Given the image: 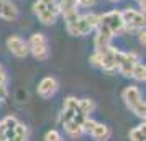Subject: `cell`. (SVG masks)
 <instances>
[{
  "label": "cell",
  "instance_id": "obj_17",
  "mask_svg": "<svg viewBox=\"0 0 146 141\" xmlns=\"http://www.w3.org/2000/svg\"><path fill=\"white\" fill-rule=\"evenodd\" d=\"M44 141H64V138H62V134L58 130H49L44 134Z\"/></svg>",
  "mask_w": 146,
  "mask_h": 141
},
{
  "label": "cell",
  "instance_id": "obj_1",
  "mask_svg": "<svg viewBox=\"0 0 146 141\" xmlns=\"http://www.w3.org/2000/svg\"><path fill=\"white\" fill-rule=\"evenodd\" d=\"M87 118V115L82 112L79 103V99L76 97H67L64 103H62V112H61L59 121L61 126L64 128L71 138H77L80 134H84L82 131V123Z\"/></svg>",
  "mask_w": 146,
  "mask_h": 141
},
{
  "label": "cell",
  "instance_id": "obj_11",
  "mask_svg": "<svg viewBox=\"0 0 146 141\" xmlns=\"http://www.w3.org/2000/svg\"><path fill=\"white\" fill-rule=\"evenodd\" d=\"M58 90H59V82L56 81L54 77H51V75L43 77V79L40 81V84H38V87H36L38 95H40L41 99H44V100L51 99Z\"/></svg>",
  "mask_w": 146,
  "mask_h": 141
},
{
  "label": "cell",
  "instance_id": "obj_6",
  "mask_svg": "<svg viewBox=\"0 0 146 141\" xmlns=\"http://www.w3.org/2000/svg\"><path fill=\"white\" fill-rule=\"evenodd\" d=\"M30 46V54H33L35 59L38 61H46L49 58V44L48 38L43 33H33L28 40Z\"/></svg>",
  "mask_w": 146,
  "mask_h": 141
},
{
  "label": "cell",
  "instance_id": "obj_18",
  "mask_svg": "<svg viewBox=\"0 0 146 141\" xmlns=\"http://www.w3.org/2000/svg\"><path fill=\"white\" fill-rule=\"evenodd\" d=\"M7 140V130H5V121H0V141Z\"/></svg>",
  "mask_w": 146,
  "mask_h": 141
},
{
  "label": "cell",
  "instance_id": "obj_9",
  "mask_svg": "<svg viewBox=\"0 0 146 141\" xmlns=\"http://www.w3.org/2000/svg\"><path fill=\"white\" fill-rule=\"evenodd\" d=\"M138 61H139L138 54L123 53V51H118V49L115 51V69L126 77H131V71Z\"/></svg>",
  "mask_w": 146,
  "mask_h": 141
},
{
  "label": "cell",
  "instance_id": "obj_22",
  "mask_svg": "<svg viewBox=\"0 0 146 141\" xmlns=\"http://www.w3.org/2000/svg\"><path fill=\"white\" fill-rule=\"evenodd\" d=\"M108 2H112V3H117V2H121V0H108Z\"/></svg>",
  "mask_w": 146,
  "mask_h": 141
},
{
  "label": "cell",
  "instance_id": "obj_14",
  "mask_svg": "<svg viewBox=\"0 0 146 141\" xmlns=\"http://www.w3.org/2000/svg\"><path fill=\"white\" fill-rule=\"evenodd\" d=\"M130 141H146V125L145 121L139 123L130 131Z\"/></svg>",
  "mask_w": 146,
  "mask_h": 141
},
{
  "label": "cell",
  "instance_id": "obj_12",
  "mask_svg": "<svg viewBox=\"0 0 146 141\" xmlns=\"http://www.w3.org/2000/svg\"><path fill=\"white\" fill-rule=\"evenodd\" d=\"M0 18L13 21L18 18V8L10 0H0Z\"/></svg>",
  "mask_w": 146,
  "mask_h": 141
},
{
  "label": "cell",
  "instance_id": "obj_13",
  "mask_svg": "<svg viewBox=\"0 0 146 141\" xmlns=\"http://www.w3.org/2000/svg\"><path fill=\"white\" fill-rule=\"evenodd\" d=\"M89 134L95 141H107V140H110V136H112V130L107 126V125H104V123L95 121V125L92 126V130H90Z\"/></svg>",
  "mask_w": 146,
  "mask_h": 141
},
{
  "label": "cell",
  "instance_id": "obj_7",
  "mask_svg": "<svg viewBox=\"0 0 146 141\" xmlns=\"http://www.w3.org/2000/svg\"><path fill=\"white\" fill-rule=\"evenodd\" d=\"M5 130H7V140L5 141H28V128L20 123L15 117H5Z\"/></svg>",
  "mask_w": 146,
  "mask_h": 141
},
{
  "label": "cell",
  "instance_id": "obj_21",
  "mask_svg": "<svg viewBox=\"0 0 146 141\" xmlns=\"http://www.w3.org/2000/svg\"><path fill=\"white\" fill-rule=\"evenodd\" d=\"M135 2H136V3H138V7L141 8V12H143V13H145V0H135Z\"/></svg>",
  "mask_w": 146,
  "mask_h": 141
},
{
  "label": "cell",
  "instance_id": "obj_5",
  "mask_svg": "<svg viewBox=\"0 0 146 141\" xmlns=\"http://www.w3.org/2000/svg\"><path fill=\"white\" fill-rule=\"evenodd\" d=\"M115 48L108 46L105 49H100V51H95V53L89 58L90 64L99 69H104V71H115Z\"/></svg>",
  "mask_w": 146,
  "mask_h": 141
},
{
  "label": "cell",
  "instance_id": "obj_15",
  "mask_svg": "<svg viewBox=\"0 0 146 141\" xmlns=\"http://www.w3.org/2000/svg\"><path fill=\"white\" fill-rule=\"evenodd\" d=\"M131 77L135 79V81H138V82H145L146 79V67L145 64H141V62H136L135 64V67H133V71H131Z\"/></svg>",
  "mask_w": 146,
  "mask_h": 141
},
{
  "label": "cell",
  "instance_id": "obj_4",
  "mask_svg": "<svg viewBox=\"0 0 146 141\" xmlns=\"http://www.w3.org/2000/svg\"><path fill=\"white\" fill-rule=\"evenodd\" d=\"M121 99H123L126 107L131 110V113H135L138 118H143V120H145L146 105H145L143 97H141V92H139V89L136 87V85H128V87L123 89Z\"/></svg>",
  "mask_w": 146,
  "mask_h": 141
},
{
  "label": "cell",
  "instance_id": "obj_16",
  "mask_svg": "<svg viewBox=\"0 0 146 141\" xmlns=\"http://www.w3.org/2000/svg\"><path fill=\"white\" fill-rule=\"evenodd\" d=\"M7 81H8L7 72L0 66V103L7 99Z\"/></svg>",
  "mask_w": 146,
  "mask_h": 141
},
{
  "label": "cell",
  "instance_id": "obj_19",
  "mask_svg": "<svg viewBox=\"0 0 146 141\" xmlns=\"http://www.w3.org/2000/svg\"><path fill=\"white\" fill-rule=\"evenodd\" d=\"M94 3H95V0H77L79 7H92Z\"/></svg>",
  "mask_w": 146,
  "mask_h": 141
},
{
  "label": "cell",
  "instance_id": "obj_8",
  "mask_svg": "<svg viewBox=\"0 0 146 141\" xmlns=\"http://www.w3.org/2000/svg\"><path fill=\"white\" fill-rule=\"evenodd\" d=\"M121 13V20H123V26H125V31H139L145 28V13L139 12V10H135V8H126Z\"/></svg>",
  "mask_w": 146,
  "mask_h": 141
},
{
  "label": "cell",
  "instance_id": "obj_10",
  "mask_svg": "<svg viewBox=\"0 0 146 141\" xmlns=\"http://www.w3.org/2000/svg\"><path fill=\"white\" fill-rule=\"evenodd\" d=\"M7 48L8 51L17 56V58H27L30 54V46H28V41H25L21 36L18 34H12L7 38Z\"/></svg>",
  "mask_w": 146,
  "mask_h": 141
},
{
  "label": "cell",
  "instance_id": "obj_2",
  "mask_svg": "<svg viewBox=\"0 0 146 141\" xmlns=\"http://www.w3.org/2000/svg\"><path fill=\"white\" fill-rule=\"evenodd\" d=\"M66 30L71 36H86L94 31L99 25V15L97 13H74L64 18Z\"/></svg>",
  "mask_w": 146,
  "mask_h": 141
},
{
  "label": "cell",
  "instance_id": "obj_3",
  "mask_svg": "<svg viewBox=\"0 0 146 141\" xmlns=\"http://www.w3.org/2000/svg\"><path fill=\"white\" fill-rule=\"evenodd\" d=\"M33 12L43 25L51 26L61 15L59 0H36L33 3Z\"/></svg>",
  "mask_w": 146,
  "mask_h": 141
},
{
  "label": "cell",
  "instance_id": "obj_20",
  "mask_svg": "<svg viewBox=\"0 0 146 141\" xmlns=\"http://www.w3.org/2000/svg\"><path fill=\"white\" fill-rule=\"evenodd\" d=\"M138 34H139V44H141V46H145V43H146V36H145V28H143V30H139L138 31Z\"/></svg>",
  "mask_w": 146,
  "mask_h": 141
}]
</instances>
